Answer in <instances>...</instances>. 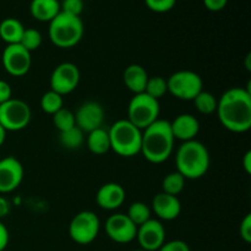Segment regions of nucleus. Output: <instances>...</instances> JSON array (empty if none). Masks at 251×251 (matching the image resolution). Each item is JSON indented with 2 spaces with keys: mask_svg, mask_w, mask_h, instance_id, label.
I'll use <instances>...</instances> for the list:
<instances>
[{
  "mask_svg": "<svg viewBox=\"0 0 251 251\" xmlns=\"http://www.w3.org/2000/svg\"><path fill=\"white\" fill-rule=\"evenodd\" d=\"M10 234L7 230L6 226L0 221V251H4L9 245Z\"/></svg>",
  "mask_w": 251,
  "mask_h": 251,
  "instance_id": "36",
  "label": "nucleus"
},
{
  "mask_svg": "<svg viewBox=\"0 0 251 251\" xmlns=\"http://www.w3.org/2000/svg\"><path fill=\"white\" fill-rule=\"evenodd\" d=\"M59 142L66 150H78L85 142V132L74 126L66 131L59 132Z\"/></svg>",
  "mask_w": 251,
  "mask_h": 251,
  "instance_id": "24",
  "label": "nucleus"
},
{
  "mask_svg": "<svg viewBox=\"0 0 251 251\" xmlns=\"http://www.w3.org/2000/svg\"><path fill=\"white\" fill-rule=\"evenodd\" d=\"M134 251H145V250H142V249H139V250H134Z\"/></svg>",
  "mask_w": 251,
  "mask_h": 251,
  "instance_id": "42",
  "label": "nucleus"
},
{
  "mask_svg": "<svg viewBox=\"0 0 251 251\" xmlns=\"http://www.w3.org/2000/svg\"><path fill=\"white\" fill-rule=\"evenodd\" d=\"M24 31V25L21 24V21L14 19V17H7V19H4L0 22V38L7 46L20 43Z\"/></svg>",
  "mask_w": 251,
  "mask_h": 251,
  "instance_id": "22",
  "label": "nucleus"
},
{
  "mask_svg": "<svg viewBox=\"0 0 251 251\" xmlns=\"http://www.w3.org/2000/svg\"><path fill=\"white\" fill-rule=\"evenodd\" d=\"M144 93H146L150 97L154 98V100H159L162 97H164L168 93L167 80L162 77V76H152V77H149Z\"/></svg>",
  "mask_w": 251,
  "mask_h": 251,
  "instance_id": "28",
  "label": "nucleus"
},
{
  "mask_svg": "<svg viewBox=\"0 0 251 251\" xmlns=\"http://www.w3.org/2000/svg\"><path fill=\"white\" fill-rule=\"evenodd\" d=\"M24 166L14 156L0 159V194L16 190L24 180Z\"/></svg>",
  "mask_w": 251,
  "mask_h": 251,
  "instance_id": "15",
  "label": "nucleus"
},
{
  "mask_svg": "<svg viewBox=\"0 0 251 251\" xmlns=\"http://www.w3.org/2000/svg\"><path fill=\"white\" fill-rule=\"evenodd\" d=\"M194 105H195L196 110L200 114L210 115L212 113H216L217 110V103L218 100L208 91H201L198 96L193 100Z\"/></svg>",
  "mask_w": 251,
  "mask_h": 251,
  "instance_id": "25",
  "label": "nucleus"
},
{
  "mask_svg": "<svg viewBox=\"0 0 251 251\" xmlns=\"http://www.w3.org/2000/svg\"><path fill=\"white\" fill-rule=\"evenodd\" d=\"M31 108L25 100L14 98L0 104V125L7 131H20L31 122Z\"/></svg>",
  "mask_w": 251,
  "mask_h": 251,
  "instance_id": "9",
  "label": "nucleus"
},
{
  "mask_svg": "<svg viewBox=\"0 0 251 251\" xmlns=\"http://www.w3.org/2000/svg\"><path fill=\"white\" fill-rule=\"evenodd\" d=\"M125 215L129 217V220L134 223L136 227L144 225L147 221L151 220L152 211L147 203L142 202V201H135L127 208V212Z\"/></svg>",
  "mask_w": 251,
  "mask_h": 251,
  "instance_id": "23",
  "label": "nucleus"
},
{
  "mask_svg": "<svg viewBox=\"0 0 251 251\" xmlns=\"http://www.w3.org/2000/svg\"><path fill=\"white\" fill-rule=\"evenodd\" d=\"M159 100L150 97L146 93H139L130 100L126 119L140 130H145L159 119Z\"/></svg>",
  "mask_w": 251,
  "mask_h": 251,
  "instance_id": "6",
  "label": "nucleus"
},
{
  "mask_svg": "<svg viewBox=\"0 0 251 251\" xmlns=\"http://www.w3.org/2000/svg\"><path fill=\"white\" fill-rule=\"evenodd\" d=\"M85 142L90 152L97 156H102L110 150L109 134H108V130H105L103 126L88 132L87 136L85 137Z\"/></svg>",
  "mask_w": 251,
  "mask_h": 251,
  "instance_id": "21",
  "label": "nucleus"
},
{
  "mask_svg": "<svg viewBox=\"0 0 251 251\" xmlns=\"http://www.w3.org/2000/svg\"><path fill=\"white\" fill-rule=\"evenodd\" d=\"M75 114V124L85 134L103 126L104 109L96 100H86L77 108Z\"/></svg>",
  "mask_w": 251,
  "mask_h": 251,
  "instance_id": "14",
  "label": "nucleus"
},
{
  "mask_svg": "<svg viewBox=\"0 0 251 251\" xmlns=\"http://www.w3.org/2000/svg\"><path fill=\"white\" fill-rule=\"evenodd\" d=\"M7 212H9V202H7L6 199L0 196V218L7 215Z\"/></svg>",
  "mask_w": 251,
  "mask_h": 251,
  "instance_id": "39",
  "label": "nucleus"
},
{
  "mask_svg": "<svg viewBox=\"0 0 251 251\" xmlns=\"http://www.w3.org/2000/svg\"><path fill=\"white\" fill-rule=\"evenodd\" d=\"M168 93L180 100H193L203 90L202 78L191 70H179L167 80Z\"/></svg>",
  "mask_w": 251,
  "mask_h": 251,
  "instance_id": "8",
  "label": "nucleus"
},
{
  "mask_svg": "<svg viewBox=\"0 0 251 251\" xmlns=\"http://www.w3.org/2000/svg\"><path fill=\"white\" fill-rule=\"evenodd\" d=\"M217 117L228 131L243 134L251 127V92L242 87L226 91L217 103Z\"/></svg>",
  "mask_w": 251,
  "mask_h": 251,
  "instance_id": "1",
  "label": "nucleus"
},
{
  "mask_svg": "<svg viewBox=\"0 0 251 251\" xmlns=\"http://www.w3.org/2000/svg\"><path fill=\"white\" fill-rule=\"evenodd\" d=\"M83 0H63L60 2V11L74 16H80L83 11Z\"/></svg>",
  "mask_w": 251,
  "mask_h": 251,
  "instance_id": "31",
  "label": "nucleus"
},
{
  "mask_svg": "<svg viewBox=\"0 0 251 251\" xmlns=\"http://www.w3.org/2000/svg\"><path fill=\"white\" fill-rule=\"evenodd\" d=\"M149 74L146 69L140 64H131L126 66L123 74V81L124 85L132 95H139L144 93L146 88L147 80H149Z\"/></svg>",
  "mask_w": 251,
  "mask_h": 251,
  "instance_id": "19",
  "label": "nucleus"
},
{
  "mask_svg": "<svg viewBox=\"0 0 251 251\" xmlns=\"http://www.w3.org/2000/svg\"><path fill=\"white\" fill-rule=\"evenodd\" d=\"M2 68L9 75L21 77L26 75L31 69V53L21 44H9L5 47L1 54Z\"/></svg>",
  "mask_w": 251,
  "mask_h": 251,
  "instance_id": "11",
  "label": "nucleus"
},
{
  "mask_svg": "<svg viewBox=\"0 0 251 251\" xmlns=\"http://www.w3.org/2000/svg\"><path fill=\"white\" fill-rule=\"evenodd\" d=\"M83 33L85 27L80 16H74L60 11L49 22V39L58 48H73L80 43Z\"/></svg>",
  "mask_w": 251,
  "mask_h": 251,
  "instance_id": "4",
  "label": "nucleus"
},
{
  "mask_svg": "<svg viewBox=\"0 0 251 251\" xmlns=\"http://www.w3.org/2000/svg\"><path fill=\"white\" fill-rule=\"evenodd\" d=\"M110 150L118 156L130 158L141 152L142 130L135 126L127 119L117 120L108 130Z\"/></svg>",
  "mask_w": 251,
  "mask_h": 251,
  "instance_id": "5",
  "label": "nucleus"
},
{
  "mask_svg": "<svg viewBox=\"0 0 251 251\" xmlns=\"http://www.w3.org/2000/svg\"><path fill=\"white\" fill-rule=\"evenodd\" d=\"M243 168H244V172L247 174H251V151L245 152L244 157H243Z\"/></svg>",
  "mask_w": 251,
  "mask_h": 251,
  "instance_id": "38",
  "label": "nucleus"
},
{
  "mask_svg": "<svg viewBox=\"0 0 251 251\" xmlns=\"http://www.w3.org/2000/svg\"><path fill=\"white\" fill-rule=\"evenodd\" d=\"M151 211L157 216L158 221H173L179 217L181 212V203L178 196L158 193L152 199Z\"/></svg>",
  "mask_w": 251,
  "mask_h": 251,
  "instance_id": "16",
  "label": "nucleus"
},
{
  "mask_svg": "<svg viewBox=\"0 0 251 251\" xmlns=\"http://www.w3.org/2000/svg\"><path fill=\"white\" fill-rule=\"evenodd\" d=\"M12 98V90L9 82L5 80H0V104Z\"/></svg>",
  "mask_w": 251,
  "mask_h": 251,
  "instance_id": "35",
  "label": "nucleus"
},
{
  "mask_svg": "<svg viewBox=\"0 0 251 251\" xmlns=\"http://www.w3.org/2000/svg\"><path fill=\"white\" fill-rule=\"evenodd\" d=\"M186 179L179 172H172L163 178L162 181V191L169 195L178 196L185 188Z\"/></svg>",
  "mask_w": 251,
  "mask_h": 251,
  "instance_id": "26",
  "label": "nucleus"
},
{
  "mask_svg": "<svg viewBox=\"0 0 251 251\" xmlns=\"http://www.w3.org/2000/svg\"><path fill=\"white\" fill-rule=\"evenodd\" d=\"M169 123L174 139L181 142L196 140V136L200 132V123L198 118L189 113L176 115L173 122Z\"/></svg>",
  "mask_w": 251,
  "mask_h": 251,
  "instance_id": "18",
  "label": "nucleus"
},
{
  "mask_svg": "<svg viewBox=\"0 0 251 251\" xmlns=\"http://www.w3.org/2000/svg\"><path fill=\"white\" fill-rule=\"evenodd\" d=\"M174 139L171 130V123L166 119H158L142 130L141 152L147 162L161 164L171 158L174 150Z\"/></svg>",
  "mask_w": 251,
  "mask_h": 251,
  "instance_id": "2",
  "label": "nucleus"
},
{
  "mask_svg": "<svg viewBox=\"0 0 251 251\" xmlns=\"http://www.w3.org/2000/svg\"><path fill=\"white\" fill-rule=\"evenodd\" d=\"M19 44H21L29 53H32L33 50H37L42 44L41 32L36 28H25L21 37V41H20Z\"/></svg>",
  "mask_w": 251,
  "mask_h": 251,
  "instance_id": "30",
  "label": "nucleus"
},
{
  "mask_svg": "<svg viewBox=\"0 0 251 251\" xmlns=\"http://www.w3.org/2000/svg\"><path fill=\"white\" fill-rule=\"evenodd\" d=\"M29 12L38 21L50 22L60 12L59 0H32Z\"/></svg>",
  "mask_w": 251,
  "mask_h": 251,
  "instance_id": "20",
  "label": "nucleus"
},
{
  "mask_svg": "<svg viewBox=\"0 0 251 251\" xmlns=\"http://www.w3.org/2000/svg\"><path fill=\"white\" fill-rule=\"evenodd\" d=\"M176 0H145L150 10L154 12H167L172 10L176 5Z\"/></svg>",
  "mask_w": 251,
  "mask_h": 251,
  "instance_id": "32",
  "label": "nucleus"
},
{
  "mask_svg": "<svg viewBox=\"0 0 251 251\" xmlns=\"http://www.w3.org/2000/svg\"><path fill=\"white\" fill-rule=\"evenodd\" d=\"M126 199L125 189L118 183H105L96 194V202L100 208L114 211L119 208Z\"/></svg>",
  "mask_w": 251,
  "mask_h": 251,
  "instance_id": "17",
  "label": "nucleus"
},
{
  "mask_svg": "<svg viewBox=\"0 0 251 251\" xmlns=\"http://www.w3.org/2000/svg\"><path fill=\"white\" fill-rule=\"evenodd\" d=\"M41 109L49 115L55 114L58 110L64 108V97L54 91L49 90L42 96L41 98Z\"/></svg>",
  "mask_w": 251,
  "mask_h": 251,
  "instance_id": "27",
  "label": "nucleus"
},
{
  "mask_svg": "<svg viewBox=\"0 0 251 251\" xmlns=\"http://www.w3.org/2000/svg\"><path fill=\"white\" fill-rule=\"evenodd\" d=\"M80 70L77 65L70 61H65L56 66L49 78L50 90L59 93L60 96H66L76 90L80 82Z\"/></svg>",
  "mask_w": 251,
  "mask_h": 251,
  "instance_id": "10",
  "label": "nucleus"
},
{
  "mask_svg": "<svg viewBox=\"0 0 251 251\" xmlns=\"http://www.w3.org/2000/svg\"><path fill=\"white\" fill-rule=\"evenodd\" d=\"M5 140H6V130L0 125V147L4 145Z\"/></svg>",
  "mask_w": 251,
  "mask_h": 251,
  "instance_id": "40",
  "label": "nucleus"
},
{
  "mask_svg": "<svg viewBox=\"0 0 251 251\" xmlns=\"http://www.w3.org/2000/svg\"><path fill=\"white\" fill-rule=\"evenodd\" d=\"M250 59H251V54L249 53V54H248V56H247V60H248V61H250ZM250 68H251V65H250L249 63H248V65H247V69H248V70H249V71H250Z\"/></svg>",
  "mask_w": 251,
  "mask_h": 251,
  "instance_id": "41",
  "label": "nucleus"
},
{
  "mask_svg": "<svg viewBox=\"0 0 251 251\" xmlns=\"http://www.w3.org/2000/svg\"><path fill=\"white\" fill-rule=\"evenodd\" d=\"M228 0H203V4L210 11H220L225 9Z\"/></svg>",
  "mask_w": 251,
  "mask_h": 251,
  "instance_id": "37",
  "label": "nucleus"
},
{
  "mask_svg": "<svg viewBox=\"0 0 251 251\" xmlns=\"http://www.w3.org/2000/svg\"><path fill=\"white\" fill-rule=\"evenodd\" d=\"M53 117V124L59 132L66 131L71 127L76 126L75 124V114L68 108H61L60 110L51 115Z\"/></svg>",
  "mask_w": 251,
  "mask_h": 251,
  "instance_id": "29",
  "label": "nucleus"
},
{
  "mask_svg": "<svg viewBox=\"0 0 251 251\" xmlns=\"http://www.w3.org/2000/svg\"><path fill=\"white\" fill-rule=\"evenodd\" d=\"M239 235L247 244L251 243V213H248L242 220L239 226Z\"/></svg>",
  "mask_w": 251,
  "mask_h": 251,
  "instance_id": "33",
  "label": "nucleus"
},
{
  "mask_svg": "<svg viewBox=\"0 0 251 251\" xmlns=\"http://www.w3.org/2000/svg\"><path fill=\"white\" fill-rule=\"evenodd\" d=\"M140 249L145 251H158L166 242V228L158 220L151 218L137 227L136 238Z\"/></svg>",
  "mask_w": 251,
  "mask_h": 251,
  "instance_id": "13",
  "label": "nucleus"
},
{
  "mask_svg": "<svg viewBox=\"0 0 251 251\" xmlns=\"http://www.w3.org/2000/svg\"><path fill=\"white\" fill-rule=\"evenodd\" d=\"M100 230V221L92 211L76 213L69 223V235L78 245H88L97 239Z\"/></svg>",
  "mask_w": 251,
  "mask_h": 251,
  "instance_id": "7",
  "label": "nucleus"
},
{
  "mask_svg": "<svg viewBox=\"0 0 251 251\" xmlns=\"http://www.w3.org/2000/svg\"><path fill=\"white\" fill-rule=\"evenodd\" d=\"M105 234L118 244H129L136 238L137 227L125 213H114L109 216L104 225Z\"/></svg>",
  "mask_w": 251,
  "mask_h": 251,
  "instance_id": "12",
  "label": "nucleus"
},
{
  "mask_svg": "<svg viewBox=\"0 0 251 251\" xmlns=\"http://www.w3.org/2000/svg\"><path fill=\"white\" fill-rule=\"evenodd\" d=\"M211 156L207 147L198 140L183 142L176 152V172L185 179L196 180L210 169Z\"/></svg>",
  "mask_w": 251,
  "mask_h": 251,
  "instance_id": "3",
  "label": "nucleus"
},
{
  "mask_svg": "<svg viewBox=\"0 0 251 251\" xmlns=\"http://www.w3.org/2000/svg\"><path fill=\"white\" fill-rule=\"evenodd\" d=\"M158 251H190V248L183 240H171V242H164V244L159 248Z\"/></svg>",
  "mask_w": 251,
  "mask_h": 251,
  "instance_id": "34",
  "label": "nucleus"
}]
</instances>
